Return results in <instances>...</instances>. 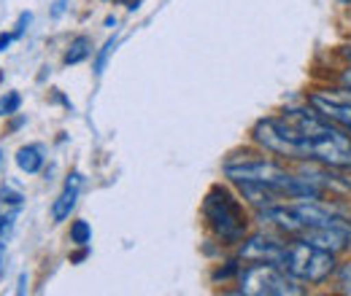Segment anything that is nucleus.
Listing matches in <instances>:
<instances>
[{
  "label": "nucleus",
  "mask_w": 351,
  "mask_h": 296,
  "mask_svg": "<svg viewBox=\"0 0 351 296\" xmlns=\"http://www.w3.org/2000/svg\"><path fill=\"white\" fill-rule=\"evenodd\" d=\"M252 140L273 157L313 162L322 167L351 170V135L308 108H287L265 116L252 129Z\"/></svg>",
  "instance_id": "1"
},
{
  "label": "nucleus",
  "mask_w": 351,
  "mask_h": 296,
  "mask_svg": "<svg viewBox=\"0 0 351 296\" xmlns=\"http://www.w3.org/2000/svg\"><path fill=\"white\" fill-rule=\"evenodd\" d=\"M203 218L208 229L219 237L224 245H235L243 240L249 229V215L243 211L241 200L227 189V186H211V191L203 200Z\"/></svg>",
  "instance_id": "2"
},
{
  "label": "nucleus",
  "mask_w": 351,
  "mask_h": 296,
  "mask_svg": "<svg viewBox=\"0 0 351 296\" xmlns=\"http://www.w3.org/2000/svg\"><path fill=\"white\" fill-rule=\"evenodd\" d=\"M335 254L308 243V240H292L284 248V258H281V269H287L292 278H298L300 283H324L330 280V275L335 272Z\"/></svg>",
  "instance_id": "3"
},
{
  "label": "nucleus",
  "mask_w": 351,
  "mask_h": 296,
  "mask_svg": "<svg viewBox=\"0 0 351 296\" xmlns=\"http://www.w3.org/2000/svg\"><path fill=\"white\" fill-rule=\"evenodd\" d=\"M238 294L249 296H300L303 286L287 269L267 264V261H249L238 272Z\"/></svg>",
  "instance_id": "4"
},
{
  "label": "nucleus",
  "mask_w": 351,
  "mask_h": 296,
  "mask_svg": "<svg viewBox=\"0 0 351 296\" xmlns=\"http://www.w3.org/2000/svg\"><path fill=\"white\" fill-rule=\"evenodd\" d=\"M308 105L316 113H322L327 122H332L335 127L351 135V100L343 97V92L338 86L335 89H313L308 94Z\"/></svg>",
  "instance_id": "5"
},
{
  "label": "nucleus",
  "mask_w": 351,
  "mask_h": 296,
  "mask_svg": "<svg viewBox=\"0 0 351 296\" xmlns=\"http://www.w3.org/2000/svg\"><path fill=\"white\" fill-rule=\"evenodd\" d=\"M284 248H287L284 240H276V237H267V234H252L241 245V258L243 261H267V264L281 267Z\"/></svg>",
  "instance_id": "6"
},
{
  "label": "nucleus",
  "mask_w": 351,
  "mask_h": 296,
  "mask_svg": "<svg viewBox=\"0 0 351 296\" xmlns=\"http://www.w3.org/2000/svg\"><path fill=\"white\" fill-rule=\"evenodd\" d=\"M79 189H82V172H73V175H68V180H65V189L60 191V197L54 200V205H51V218L60 224V221H65L71 211L76 208V200H79Z\"/></svg>",
  "instance_id": "7"
},
{
  "label": "nucleus",
  "mask_w": 351,
  "mask_h": 296,
  "mask_svg": "<svg viewBox=\"0 0 351 296\" xmlns=\"http://www.w3.org/2000/svg\"><path fill=\"white\" fill-rule=\"evenodd\" d=\"M235 186H238L241 197H243L254 211H265V208H273V205L284 202V197H281L276 189L263 186V183H235Z\"/></svg>",
  "instance_id": "8"
},
{
  "label": "nucleus",
  "mask_w": 351,
  "mask_h": 296,
  "mask_svg": "<svg viewBox=\"0 0 351 296\" xmlns=\"http://www.w3.org/2000/svg\"><path fill=\"white\" fill-rule=\"evenodd\" d=\"M16 165H19L22 172H27V175L38 172V170L44 167V154H41V148H38V146H22V148L16 151Z\"/></svg>",
  "instance_id": "9"
},
{
  "label": "nucleus",
  "mask_w": 351,
  "mask_h": 296,
  "mask_svg": "<svg viewBox=\"0 0 351 296\" xmlns=\"http://www.w3.org/2000/svg\"><path fill=\"white\" fill-rule=\"evenodd\" d=\"M89 54H92V41L87 36H79V38L71 41L68 51H65V65H79V62L87 59Z\"/></svg>",
  "instance_id": "10"
},
{
  "label": "nucleus",
  "mask_w": 351,
  "mask_h": 296,
  "mask_svg": "<svg viewBox=\"0 0 351 296\" xmlns=\"http://www.w3.org/2000/svg\"><path fill=\"white\" fill-rule=\"evenodd\" d=\"M89 240H92V229H89L87 221H73V224H71V243L87 248Z\"/></svg>",
  "instance_id": "11"
},
{
  "label": "nucleus",
  "mask_w": 351,
  "mask_h": 296,
  "mask_svg": "<svg viewBox=\"0 0 351 296\" xmlns=\"http://www.w3.org/2000/svg\"><path fill=\"white\" fill-rule=\"evenodd\" d=\"M19 105H22V97H19L16 92H8V94L0 100V116H14V113L19 111Z\"/></svg>",
  "instance_id": "12"
},
{
  "label": "nucleus",
  "mask_w": 351,
  "mask_h": 296,
  "mask_svg": "<svg viewBox=\"0 0 351 296\" xmlns=\"http://www.w3.org/2000/svg\"><path fill=\"white\" fill-rule=\"evenodd\" d=\"M238 272H241V264H238V261H227L224 269H217L214 280H227V278H232V275H238Z\"/></svg>",
  "instance_id": "13"
},
{
  "label": "nucleus",
  "mask_w": 351,
  "mask_h": 296,
  "mask_svg": "<svg viewBox=\"0 0 351 296\" xmlns=\"http://www.w3.org/2000/svg\"><path fill=\"white\" fill-rule=\"evenodd\" d=\"M114 46H117V41H114V38H111V41L103 46V51H100V57H97V62H95V70H97V73H103V68H106V59H108V54H111V49H114Z\"/></svg>",
  "instance_id": "14"
},
{
  "label": "nucleus",
  "mask_w": 351,
  "mask_h": 296,
  "mask_svg": "<svg viewBox=\"0 0 351 296\" xmlns=\"http://www.w3.org/2000/svg\"><path fill=\"white\" fill-rule=\"evenodd\" d=\"M349 283H351V261L341 267V291H346V286H349ZM349 291H351V288H349Z\"/></svg>",
  "instance_id": "15"
},
{
  "label": "nucleus",
  "mask_w": 351,
  "mask_h": 296,
  "mask_svg": "<svg viewBox=\"0 0 351 296\" xmlns=\"http://www.w3.org/2000/svg\"><path fill=\"white\" fill-rule=\"evenodd\" d=\"M30 22V14H22L19 16V22H16V30H14V38H22V33H25V25Z\"/></svg>",
  "instance_id": "16"
},
{
  "label": "nucleus",
  "mask_w": 351,
  "mask_h": 296,
  "mask_svg": "<svg viewBox=\"0 0 351 296\" xmlns=\"http://www.w3.org/2000/svg\"><path fill=\"white\" fill-rule=\"evenodd\" d=\"M3 202H8V205H19V202H22V197H19L16 191H8V189H3Z\"/></svg>",
  "instance_id": "17"
},
{
  "label": "nucleus",
  "mask_w": 351,
  "mask_h": 296,
  "mask_svg": "<svg viewBox=\"0 0 351 296\" xmlns=\"http://www.w3.org/2000/svg\"><path fill=\"white\" fill-rule=\"evenodd\" d=\"M11 41H16V38H14V33H8V36L3 33V36H0V51H5V49H8V43H11Z\"/></svg>",
  "instance_id": "18"
},
{
  "label": "nucleus",
  "mask_w": 351,
  "mask_h": 296,
  "mask_svg": "<svg viewBox=\"0 0 351 296\" xmlns=\"http://www.w3.org/2000/svg\"><path fill=\"white\" fill-rule=\"evenodd\" d=\"M343 57L349 59V65H351V46H343ZM349 76H351V68H349Z\"/></svg>",
  "instance_id": "19"
},
{
  "label": "nucleus",
  "mask_w": 351,
  "mask_h": 296,
  "mask_svg": "<svg viewBox=\"0 0 351 296\" xmlns=\"http://www.w3.org/2000/svg\"><path fill=\"white\" fill-rule=\"evenodd\" d=\"M5 226H8V218H5V215H0V234L5 232Z\"/></svg>",
  "instance_id": "20"
},
{
  "label": "nucleus",
  "mask_w": 351,
  "mask_h": 296,
  "mask_svg": "<svg viewBox=\"0 0 351 296\" xmlns=\"http://www.w3.org/2000/svg\"><path fill=\"white\" fill-rule=\"evenodd\" d=\"M82 258H87V251H82V254H76V256H73V258H71V261H82Z\"/></svg>",
  "instance_id": "21"
},
{
  "label": "nucleus",
  "mask_w": 351,
  "mask_h": 296,
  "mask_svg": "<svg viewBox=\"0 0 351 296\" xmlns=\"http://www.w3.org/2000/svg\"><path fill=\"white\" fill-rule=\"evenodd\" d=\"M3 256H5V245L0 243V264H3Z\"/></svg>",
  "instance_id": "22"
},
{
  "label": "nucleus",
  "mask_w": 351,
  "mask_h": 296,
  "mask_svg": "<svg viewBox=\"0 0 351 296\" xmlns=\"http://www.w3.org/2000/svg\"><path fill=\"white\" fill-rule=\"evenodd\" d=\"M0 162H3V151H0Z\"/></svg>",
  "instance_id": "23"
},
{
  "label": "nucleus",
  "mask_w": 351,
  "mask_h": 296,
  "mask_svg": "<svg viewBox=\"0 0 351 296\" xmlns=\"http://www.w3.org/2000/svg\"><path fill=\"white\" fill-rule=\"evenodd\" d=\"M341 3H351V0H341Z\"/></svg>",
  "instance_id": "24"
}]
</instances>
